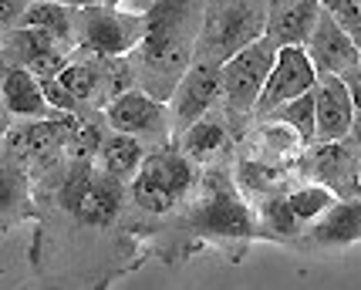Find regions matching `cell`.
<instances>
[{"label": "cell", "mask_w": 361, "mask_h": 290, "mask_svg": "<svg viewBox=\"0 0 361 290\" xmlns=\"http://www.w3.org/2000/svg\"><path fill=\"white\" fill-rule=\"evenodd\" d=\"M206 0H152L139 44V88L169 101L196 61Z\"/></svg>", "instance_id": "6da1fadb"}, {"label": "cell", "mask_w": 361, "mask_h": 290, "mask_svg": "<svg viewBox=\"0 0 361 290\" xmlns=\"http://www.w3.org/2000/svg\"><path fill=\"white\" fill-rule=\"evenodd\" d=\"M267 0H206L196 58L230 61L236 51L260 41L267 31Z\"/></svg>", "instance_id": "7a4b0ae2"}, {"label": "cell", "mask_w": 361, "mask_h": 290, "mask_svg": "<svg viewBox=\"0 0 361 290\" xmlns=\"http://www.w3.org/2000/svg\"><path fill=\"white\" fill-rule=\"evenodd\" d=\"M192 186H196L192 159L183 152L179 142H162V149L145 156L142 169L128 182V193H132L135 206L162 216V213L173 210L179 199H186Z\"/></svg>", "instance_id": "3957f363"}, {"label": "cell", "mask_w": 361, "mask_h": 290, "mask_svg": "<svg viewBox=\"0 0 361 290\" xmlns=\"http://www.w3.org/2000/svg\"><path fill=\"white\" fill-rule=\"evenodd\" d=\"M126 199V182L111 172H98L94 162L71 165L58 189L61 210L81 226H111Z\"/></svg>", "instance_id": "277c9868"}, {"label": "cell", "mask_w": 361, "mask_h": 290, "mask_svg": "<svg viewBox=\"0 0 361 290\" xmlns=\"http://www.w3.org/2000/svg\"><path fill=\"white\" fill-rule=\"evenodd\" d=\"M142 37H145V11L128 14V11H115L111 4L109 7H102V4L78 7L75 44L81 51H92L102 58H118V54L139 51Z\"/></svg>", "instance_id": "5b68a950"}, {"label": "cell", "mask_w": 361, "mask_h": 290, "mask_svg": "<svg viewBox=\"0 0 361 290\" xmlns=\"http://www.w3.org/2000/svg\"><path fill=\"white\" fill-rule=\"evenodd\" d=\"M277 44L267 34L260 41L247 44L243 51H236L230 61H223V101H226V115L230 118H243V115L257 112L260 92L270 78V68L277 61Z\"/></svg>", "instance_id": "8992f818"}, {"label": "cell", "mask_w": 361, "mask_h": 290, "mask_svg": "<svg viewBox=\"0 0 361 290\" xmlns=\"http://www.w3.org/2000/svg\"><path fill=\"white\" fill-rule=\"evenodd\" d=\"M192 226L206 237H230V240H247L253 237V216L247 203L240 199L236 186L223 176L220 169L203 176V199L192 210Z\"/></svg>", "instance_id": "52a82bcc"}, {"label": "cell", "mask_w": 361, "mask_h": 290, "mask_svg": "<svg viewBox=\"0 0 361 290\" xmlns=\"http://www.w3.org/2000/svg\"><path fill=\"white\" fill-rule=\"evenodd\" d=\"M358 162L361 145L348 135V139H334V142H311L304 149L300 169H304V176L334 189L338 199H351V196H361Z\"/></svg>", "instance_id": "ba28073f"}, {"label": "cell", "mask_w": 361, "mask_h": 290, "mask_svg": "<svg viewBox=\"0 0 361 290\" xmlns=\"http://www.w3.org/2000/svg\"><path fill=\"white\" fill-rule=\"evenodd\" d=\"M223 98V61L196 58L186 78L179 81L176 95L169 98V115H173V135L179 139L183 132L209 115V108Z\"/></svg>", "instance_id": "9c48e42d"}, {"label": "cell", "mask_w": 361, "mask_h": 290, "mask_svg": "<svg viewBox=\"0 0 361 290\" xmlns=\"http://www.w3.org/2000/svg\"><path fill=\"white\" fill-rule=\"evenodd\" d=\"M71 54H75V48H68L44 27L17 24L11 31H4V61L31 68L37 78H58L64 65L71 61Z\"/></svg>", "instance_id": "30bf717a"}, {"label": "cell", "mask_w": 361, "mask_h": 290, "mask_svg": "<svg viewBox=\"0 0 361 290\" xmlns=\"http://www.w3.org/2000/svg\"><path fill=\"white\" fill-rule=\"evenodd\" d=\"M105 122L115 132H128L135 139H159V142H169V129H173L169 101H159L142 88L111 98L105 105Z\"/></svg>", "instance_id": "8fae6325"}, {"label": "cell", "mask_w": 361, "mask_h": 290, "mask_svg": "<svg viewBox=\"0 0 361 290\" xmlns=\"http://www.w3.org/2000/svg\"><path fill=\"white\" fill-rule=\"evenodd\" d=\"M321 78V71L314 68L311 54L304 44H290V48L277 51V61L270 68V78L260 92V101H257V118L270 115L274 108H281L287 101H294L298 95L311 92Z\"/></svg>", "instance_id": "7c38bea8"}, {"label": "cell", "mask_w": 361, "mask_h": 290, "mask_svg": "<svg viewBox=\"0 0 361 290\" xmlns=\"http://www.w3.org/2000/svg\"><path fill=\"white\" fill-rule=\"evenodd\" d=\"M304 48H307V54H311V61H314L317 71L345 75V78L361 71V44L331 17V11H324V7H321L317 27Z\"/></svg>", "instance_id": "4fadbf2b"}, {"label": "cell", "mask_w": 361, "mask_h": 290, "mask_svg": "<svg viewBox=\"0 0 361 290\" xmlns=\"http://www.w3.org/2000/svg\"><path fill=\"white\" fill-rule=\"evenodd\" d=\"M317 135L314 142H334V139H348L351 125H355V95L345 75H328L321 71L317 78Z\"/></svg>", "instance_id": "5bb4252c"}, {"label": "cell", "mask_w": 361, "mask_h": 290, "mask_svg": "<svg viewBox=\"0 0 361 290\" xmlns=\"http://www.w3.org/2000/svg\"><path fill=\"white\" fill-rule=\"evenodd\" d=\"M4 112L27 122V118H51L54 105L47 101L44 84L24 65H4Z\"/></svg>", "instance_id": "9a60e30c"}, {"label": "cell", "mask_w": 361, "mask_h": 290, "mask_svg": "<svg viewBox=\"0 0 361 290\" xmlns=\"http://www.w3.org/2000/svg\"><path fill=\"white\" fill-rule=\"evenodd\" d=\"M317 17H321V0H298V4H287V7L270 11L267 31L264 34H267L277 48L307 44L317 27Z\"/></svg>", "instance_id": "2e32d148"}, {"label": "cell", "mask_w": 361, "mask_h": 290, "mask_svg": "<svg viewBox=\"0 0 361 290\" xmlns=\"http://www.w3.org/2000/svg\"><path fill=\"white\" fill-rule=\"evenodd\" d=\"M307 240L321 246H345L361 240V196L338 199L324 216H317V226L307 229Z\"/></svg>", "instance_id": "e0dca14e"}, {"label": "cell", "mask_w": 361, "mask_h": 290, "mask_svg": "<svg viewBox=\"0 0 361 290\" xmlns=\"http://www.w3.org/2000/svg\"><path fill=\"white\" fill-rule=\"evenodd\" d=\"M145 145L142 139L135 135H128V132H115L102 139V149H98V162H102V169L111 172V176H118L122 182H132L135 172L142 169V162H145Z\"/></svg>", "instance_id": "ac0fdd59"}, {"label": "cell", "mask_w": 361, "mask_h": 290, "mask_svg": "<svg viewBox=\"0 0 361 290\" xmlns=\"http://www.w3.org/2000/svg\"><path fill=\"white\" fill-rule=\"evenodd\" d=\"M58 78H61V84L78 98V101L92 105V101L102 98V54L75 48L71 61L64 65V71L58 75Z\"/></svg>", "instance_id": "d6986e66"}, {"label": "cell", "mask_w": 361, "mask_h": 290, "mask_svg": "<svg viewBox=\"0 0 361 290\" xmlns=\"http://www.w3.org/2000/svg\"><path fill=\"white\" fill-rule=\"evenodd\" d=\"M75 20H78V7L51 4V0H34L17 24H24V27H44V31H51L58 41H64L68 48H78V44H75Z\"/></svg>", "instance_id": "ffe728a7"}, {"label": "cell", "mask_w": 361, "mask_h": 290, "mask_svg": "<svg viewBox=\"0 0 361 290\" xmlns=\"http://www.w3.org/2000/svg\"><path fill=\"white\" fill-rule=\"evenodd\" d=\"M287 179H290V172L283 165H270L264 159H240V165H236V186L247 196H257V199L283 193Z\"/></svg>", "instance_id": "44dd1931"}, {"label": "cell", "mask_w": 361, "mask_h": 290, "mask_svg": "<svg viewBox=\"0 0 361 290\" xmlns=\"http://www.w3.org/2000/svg\"><path fill=\"white\" fill-rule=\"evenodd\" d=\"M179 145L192 162H206L226 145V125L220 118H200L179 135Z\"/></svg>", "instance_id": "7402d4cb"}, {"label": "cell", "mask_w": 361, "mask_h": 290, "mask_svg": "<svg viewBox=\"0 0 361 290\" xmlns=\"http://www.w3.org/2000/svg\"><path fill=\"white\" fill-rule=\"evenodd\" d=\"M317 88V84H314ZM311 88V92H304V95H298L294 101H287V105H281V108H274L270 115H264V118H277V122H283V125H290V129L300 132V139L311 145L317 135V92ZM260 118V122H264Z\"/></svg>", "instance_id": "603a6c76"}, {"label": "cell", "mask_w": 361, "mask_h": 290, "mask_svg": "<svg viewBox=\"0 0 361 290\" xmlns=\"http://www.w3.org/2000/svg\"><path fill=\"white\" fill-rule=\"evenodd\" d=\"M287 203H290V210L298 216L300 223H314L317 216H324V213L338 203V193L328 189V186H321V182H307V186H298V189H290L287 193Z\"/></svg>", "instance_id": "cb8c5ba5"}, {"label": "cell", "mask_w": 361, "mask_h": 290, "mask_svg": "<svg viewBox=\"0 0 361 290\" xmlns=\"http://www.w3.org/2000/svg\"><path fill=\"white\" fill-rule=\"evenodd\" d=\"M260 220H264V226H270L274 237H283V240H294L300 229H304V223L294 216L290 203H287V193L264 196L260 199Z\"/></svg>", "instance_id": "d4e9b609"}, {"label": "cell", "mask_w": 361, "mask_h": 290, "mask_svg": "<svg viewBox=\"0 0 361 290\" xmlns=\"http://www.w3.org/2000/svg\"><path fill=\"white\" fill-rule=\"evenodd\" d=\"M139 84V61L132 65L128 54H118V58H102V92H105V105L111 98L126 95Z\"/></svg>", "instance_id": "484cf974"}, {"label": "cell", "mask_w": 361, "mask_h": 290, "mask_svg": "<svg viewBox=\"0 0 361 290\" xmlns=\"http://www.w3.org/2000/svg\"><path fill=\"white\" fill-rule=\"evenodd\" d=\"M321 7L361 44V0H321Z\"/></svg>", "instance_id": "4316f807"}, {"label": "cell", "mask_w": 361, "mask_h": 290, "mask_svg": "<svg viewBox=\"0 0 361 290\" xmlns=\"http://www.w3.org/2000/svg\"><path fill=\"white\" fill-rule=\"evenodd\" d=\"M34 0H0V7H4V31H11V27H17V20L24 17V11L31 7Z\"/></svg>", "instance_id": "83f0119b"}, {"label": "cell", "mask_w": 361, "mask_h": 290, "mask_svg": "<svg viewBox=\"0 0 361 290\" xmlns=\"http://www.w3.org/2000/svg\"><path fill=\"white\" fill-rule=\"evenodd\" d=\"M51 4H68V7H88V4H102V0H51Z\"/></svg>", "instance_id": "f1b7e54d"}, {"label": "cell", "mask_w": 361, "mask_h": 290, "mask_svg": "<svg viewBox=\"0 0 361 290\" xmlns=\"http://www.w3.org/2000/svg\"><path fill=\"white\" fill-rule=\"evenodd\" d=\"M351 139L361 145V115H355V125H351Z\"/></svg>", "instance_id": "f546056e"}, {"label": "cell", "mask_w": 361, "mask_h": 290, "mask_svg": "<svg viewBox=\"0 0 361 290\" xmlns=\"http://www.w3.org/2000/svg\"><path fill=\"white\" fill-rule=\"evenodd\" d=\"M270 11H277V7H287V4H298V0H267Z\"/></svg>", "instance_id": "4dcf8cb0"}, {"label": "cell", "mask_w": 361, "mask_h": 290, "mask_svg": "<svg viewBox=\"0 0 361 290\" xmlns=\"http://www.w3.org/2000/svg\"><path fill=\"white\" fill-rule=\"evenodd\" d=\"M358 182H361V162H358Z\"/></svg>", "instance_id": "1f68e13d"}, {"label": "cell", "mask_w": 361, "mask_h": 290, "mask_svg": "<svg viewBox=\"0 0 361 290\" xmlns=\"http://www.w3.org/2000/svg\"><path fill=\"white\" fill-rule=\"evenodd\" d=\"M109 4H111V7H115V4H118V0H109Z\"/></svg>", "instance_id": "d6a6232c"}, {"label": "cell", "mask_w": 361, "mask_h": 290, "mask_svg": "<svg viewBox=\"0 0 361 290\" xmlns=\"http://www.w3.org/2000/svg\"><path fill=\"white\" fill-rule=\"evenodd\" d=\"M358 78H361V71H358Z\"/></svg>", "instance_id": "836d02e7"}]
</instances>
